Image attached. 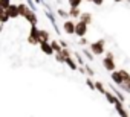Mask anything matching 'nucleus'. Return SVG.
Masks as SVG:
<instances>
[{"instance_id":"obj_13","label":"nucleus","mask_w":130,"mask_h":117,"mask_svg":"<svg viewBox=\"0 0 130 117\" xmlns=\"http://www.w3.org/2000/svg\"><path fill=\"white\" fill-rule=\"evenodd\" d=\"M81 21H84L86 24L90 23V15L89 14H81Z\"/></svg>"},{"instance_id":"obj_20","label":"nucleus","mask_w":130,"mask_h":117,"mask_svg":"<svg viewBox=\"0 0 130 117\" xmlns=\"http://www.w3.org/2000/svg\"><path fill=\"white\" fill-rule=\"evenodd\" d=\"M115 2H121V0H115Z\"/></svg>"},{"instance_id":"obj_8","label":"nucleus","mask_w":130,"mask_h":117,"mask_svg":"<svg viewBox=\"0 0 130 117\" xmlns=\"http://www.w3.org/2000/svg\"><path fill=\"white\" fill-rule=\"evenodd\" d=\"M112 79H113L116 84H122V82H124V79H122V76H121V73H119V72H118V73H116V72H113V73H112Z\"/></svg>"},{"instance_id":"obj_12","label":"nucleus","mask_w":130,"mask_h":117,"mask_svg":"<svg viewBox=\"0 0 130 117\" xmlns=\"http://www.w3.org/2000/svg\"><path fill=\"white\" fill-rule=\"evenodd\" d=\"M69 5H71L72 8H78V6L81 5V0H69Z\"/></svg>"},{"instance_id":"obj_4","label":"nucleus","mask_w":130,"mask_h":117,"mask_svg":"<svg viewBox=\"0 0 130 117\" xmlns=\"http://www.w3.org/2000/svg\"><path fill=\"white\" fill-rule=\"evenodd\" d=\"M6 11H8V14H9L11 18H15V17L20 15V14H19V6H15V5H9V6L6 8Z\"/></svg>"},{"instance_id":"obj_5","label":"nucleus","mask_w":130,"mask_h":117,"mask_svg":"<svg viewBox=\"0 0 130 117\" xmlns=\"http://www.w3.org/2000/svg\"><path fill=\"white\" fill-rule=\"evenodd\" d=\"M41 50H43L46 55H52V52H54L52 46H51V44H47V41H41Z\"/></svg>"},{"instance_id":"obj_18","label":"nucleus","mask_w":130,"mask_h":117,"mask_svg":"<svg viewBox=\"0 0 130 117\" xmlns=\"http://www.w3.org/2000/svg\"><path fill=\"white\" fill-rule=\"evenodd\" d=\"M125 84H127V87H128V88H130V78H128V79H127V81H125Z\"/></svg>"},{"instance_id":"obj_9","label":"nucleus","mask_w":130,"mask_h":117,"mask_svg":"<svg viewBox=\"0 0 130 117\" xmlns=\"http://www.w3.org/2000/svg\"><path fill=\"white\" fill-rule=\"evenodd\" d=\"M26 18L29 20V23H31V24H34V26L37 24V17H35V14H32L31 11H29V12L26 14Z\"/></svg>"},{"instance_id":"obj_17","label":"nucleus","mask_w":130,"mask_h":117,"mask_svg":"<svg viewBox=\"0 0 130 117\" xmlns=\"http://www.w3.org/2000/svg\"><path fill=\"white\" fill-rule=\"evenodd\" d=\"M92 2H93V3H95V5H101V3H103V2H104V0H92Z\"/></svg>"},{"instance_id":"obj_15","label":"nucleus","mask_w":130,"mask_h":117,"mask_svg":"<svg viewBox=\"0 0 130 117\" xmlns=\"http://www.w3.org/2000/svg\"><path fill=\"white\" fill-rule=\"evenodd\" d=\"M78 14H80V12H78V8H72V11H71V15H72V17H77Z\"/></svg>"},{"instance_id":"obj_1","label":"nucleus","mask_w":130,"mask_h":117,"mask_svg":"<svg viewBox=\"0 0 130 117\" xmlns=\"http://www.w3.org/2000/svg\"><path fill=\"white\" fill-rule=\"evenodd\" d=\"M86 31H87V24H86L84 21H80V23L75 24V34H77L78 37L86 35Z\"/></svg>"},{"instance_id":"obj_19","label":"nucleus","mask_w":130,"mask_h":117,"mask_svg":"<svg viewBox=\"0 0 130 117\" xmlns=\"http://www.w3.org/2000/svg\"><path fill=\"white\" fill-rule=\"evenodd\" d=\"M2 11H3V8H2V5H0V12H2Z\"/></svg>"},{"instance_id":"obj_10","label":"nucleus","mask_w":130,"mask_h":117,"mask_svg":"<svg viewBox=\"0 0 130 117\" xmlns=\"http://www.w3.org/2000/svg\"><path fill=\"white\" fill-rule=\"evenodd\" d=\"M47 38H49V34L46 31H38V40H40V43L41 41H47Z\"/></svg>"},{"instance_id":"obj_22","label":"nucleus","mask_w":130,"mask_h":117,"mask_svg":"<svg viewBox=\"0 0 130 117\" xmlns=\"http://www.w3.org/2000/svg\"><path fill=\"white\" fill-rule=\"evenodd\" d=\"M128 2H130V0H128Z\"/></svg>"},{"instance_id":"obj_6","label":"nucleus","mask_w":130,"mask_h":117,"mask_svg":"<svg viewBox=\"0 0 130 117\" xmlns=\"http://www.w3.org/2000/svg\"><path fill=\"white\" fill-rule=\"evenodd\" d=\"M64 31L68 34H75V24L72 21H66L64 23Z\"/></svg>"},{"instance_id":"obj_16","label":"nucleus","mask_w":130,"mask_h":117,"mask_svg":"<svg viewBox=\"0 0 130 117\" xmlns=\"http://www.w3.org/2000/svg\"><path fill=\"white\" fill-rule=\"evenodd\" d=\"M51 46H52V49H54V50H55V52H60V50H61V49H60V46H58V44H57V43H55V41H54V43H52V44H51Z\"/></svg>"},{"instance_id":"obj_11","label":"nucleus","mask_w":130,"mask_h":117,"mask_svg":"<svg viewBox=\"0 0 130 117\" xmlns=\"http://www.w3.org/2000/svg\"><path fill=\"white\" fill-rule=\"evenodd\" d=\"M29 12V9H28V6L26 5H19V14L20 15H23V17H26V14Z\"/></svg>"},{"instance_id":"obj_14","label":"nucleus","mask_w":130,"mask_h":117,"mask_svg":"<svg viewBox=\"0 0 130 117\" xmlns=\"http://www.w3.org/2000/svg\"><path fill=\"white\" fill-rule=\"evenodd\" d=\"M0 5H2L3 9H6V8L11 5V2H9V0H0Z\"/></svg>"},{"instance_id":"obj_2","label":"nucleus","mask_w":130,"mask_h":117,"mask_svg":"<svg viewBox=\"0 0 130 117\" xmlns=\"http://www.w3.org/2000/svg\"><path fill=\"white\" fill-rule=\"evenodd\" d=\"M92 52H93L95 55H101V53L104 52V41L100 40V41L93 43V44H92Z\"/></svg>"},{"instance_id":"obj_3","label":"nucleus","mask_w":130,"mask_h":117,"mask_svg":"<svg viewBox=\"0 0 130 117\" xmlns=\"http://www.w3.org/2000/svg\"><path fill=\"white\" fill-rule=\"evenodd\" d=\"M104 67H106L107 70H110V72L115 70V63H113V60H112V53H109V55H107V60H104Z\"/></svg>"},{"instance_id":"obj_21","label":"nucleus","mask_w":130,"mask_h":117,"mask_svg":"<svg viewBox=\"0 0 130 117\" xmlns=\"http://www.w3.org/2000/svg\"><path fill=\"white\" fill-rule=\"evenodd\" d=\"M0 29H2V27H0Z\"/></svg>"},{"instance_id":"obj_7","label":"nucleus","mask_w":130,"mask_h":117,"mask_svg":"<svg viewBox=\"0 0 130 117\" xmlns=\"http://www.w3.org/2000/svg\"><path fill=\"white\" fill-rule=\"evenodd\" d=\"M9 18H11V17H9V14H8L6 9H3L2 12H0V23H6Z\"/></svg>"}]
</instances>
